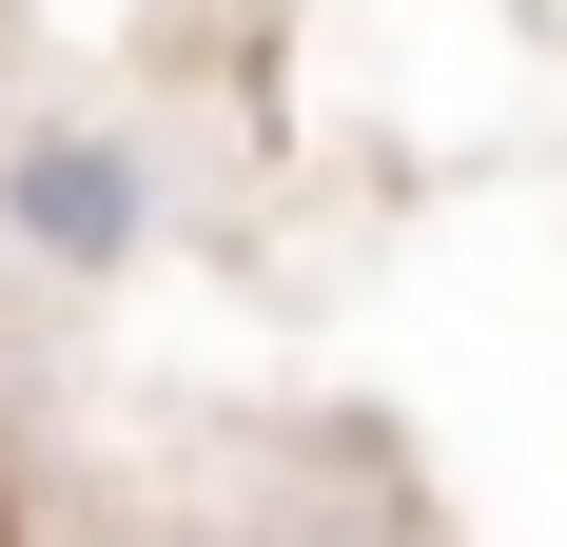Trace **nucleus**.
Listing matches in <instances>:
<instances>
[{"label":"nucleus","mask_w":567,"mask_h":547,"mask_svg":"<svg viewBox=\"0 0 567 547\" xmlns=\"http://www.w3.org/2000/svg\"><path fill=\"white\" fill-rule=\"evenodd\" d=\"M0 216L40 235L59 274H117L137 255V157L117 137H0Z\"/></svg>","instance_id":"obj_1"}]
</instances>
